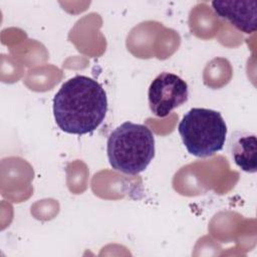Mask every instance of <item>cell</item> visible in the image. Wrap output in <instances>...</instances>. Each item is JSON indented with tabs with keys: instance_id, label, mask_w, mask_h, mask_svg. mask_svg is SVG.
Segmentation results:
<instances>
[{
	"instance_id": "7a4b0ae2",
	"label": "cell",
	"mask_w": 257,
	"mask_h": 257,
	"mask_svg": "<svg viewBox=\"0 0 257 257\" xmlns=\"http://www.w3.org/2000/svg\"><path fill=\"white\" fill-rule=\"evenodd\" d=\"M106 153L110 167L126 175L144 172L155 157V137L145 124L124 121L108 136Z\"/></svg>"
},
{
	"instance_id": "5b68a950",
	"label": "cell",
	"mask_w": 257,
	"mask_h": 257,
	"mask_svg": "<svg viewBox=\"0 0 257 257\" xmlns=\"http://www.w3.org/2000/svg\"><path fill=\"white\" fill-rule=\"evenodd\" d=\"M215 13L228 20L241 32L250 34L257 29V2L255 0H216L211 3Z\"/></svg>"
},
{
	"instance_id": "277c9868",
	"label": "cell",
	"mask_w": 257,
	"mask_h": 257,
	"mask_svg": "<svg viewBox=\"0 0 257 257\" xmlns=\"http://www.w3.org/2000/svg\"><path fill=\"white\" fill-rule=\"evenodd\" d=\"M188 98V83L179 75L171 72L160 73L149 86V106L158 117L169 115L175 108L187 102Z\"/></svg>"
},
{
	"instance_id": "3957f363",
	"label": "cell",
	"mask_w": 257,
	"mask_h": 257,
	"mask_svg": "<svg viewBox=\"0 0 257 257\" xmlns=\"http://www.w3.org/2000/svg\"><path fill=\"white\" fill-rule=\"evenodd\" d=\"M178 132L188 153L203 159L224 148L228 130L221 112L193 107L182 117Z\"/></svg>"
},
{
	"instance_id": "6da1fadb",
	"label": "cell",
	"mask_w": 257,
	"mask_h": 257,
	"mask_svg": "<svg viewBox=\"0 0 257 257\" xmlns=\"http://www.w3.org/2000/svg\"><path fill=\"white\" fill-rule=\"evenodd\" d=\"M106 111V92L100 83L85 75L67 79L53 97L55 122L67 134L80 136L94 132Z\"/></svg>"
},
{
	"instance_id": "8992f818",
	"label": "cell",
	"mask_w": 257,
	"mask_h": 257,
	"mask_svg": "<svg viewBox=\"0 0 257 257\" xmlns=\"http://www.w3.org/2000/svg\"><path fill=\"white\" fill-rule=\"evenodd\" d=\"M229 153L233 162L242 171L253 174L257 171V140L256 135L237 131L229 140Z\"/></svg>"
}]
</instances>
